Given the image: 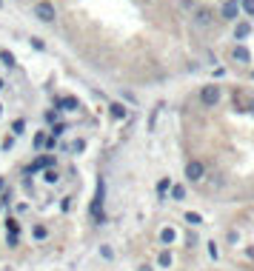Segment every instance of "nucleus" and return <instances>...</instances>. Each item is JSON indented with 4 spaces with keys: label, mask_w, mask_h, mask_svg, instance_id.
<instances>
[{
    "label": "nucleus",
    "mask_w": 254,
    "mask_h": 271,
    "mask_svg": "<svg viewBox=\"0 0 254 271\" xmlns=\"http://www.w3.org/2000/svg\"><path fill=\"white\" fill-rule=\"evenodd\" d=\"M249 34H252V26H249V23H237V29H234V37H237V40H246Z\"/></svg>",
    "instance_id": "1a4fd4ad"
},
{
    "label": "nucleus",
    "mask_w": 254,
    "mask_h": 271,
    "mask_svg": "<svg viewBox=\"0 0 254 271\" xmlns=\"http://www.w3.org/2000/svg\"><path fill=\"white\" fill-rule=\"evenodd\" d=\"M252 112H254V100H252Z\"/></svg>",
    "instance_id": "473e14b6"
},
{
    "label": "nucleus",
    "mask_w": 254,
    "mask_h": 271,
    "mask_svg": "<svg viewBox=\"0 0 254 271\" xmlns=\"http://www.w3.org/2000/svg\"><path fill=\"white\" fill-rule=\"evenodd\" d=\"M35 17L40 23H55L58 11H55V6H52L49 0H40V3H35Z\"/></svg>",
    "instance_id": "f03ea898"
},
{
    "label": "nucleus",
    "mask_w": 254,
    "mask_h": 271,
    "mask_svg": "<svg viewBox=\"0 0 254 271\" xmlns=\"http://www.w3.org/2000/svg\"><path fill=\"white\" fill-rule=\"evenodd\" d=\"M3 189H6V180H3V177H0V192H3Z\"/></svg>",
    "instance_id": "c756f323"
},
{
    "label": "nucleus",
    "mask_w": 254,
    "mask_h": 271,
    "mask_svg": "<svg viewBox=\"0 0 254 271\" xmlns=\"http://www.w3.org/2000/svg\"><path fill=\"white\" fill-rule=\"evenodd\" d=\"M186 223H189V226H200V223H203V217L197 214V211H189V214H186Z\"/></svg>",
    "instance_id": "f3484780"
},
{
    "label": "nucleus",
    "mask_w": 254,
    "mask_h": 271,
    "mask_svg": "<svg viewBox=\"0 0 254 271\" xmlns=\"http://www.w3.org/2000/svg\"><path fill=\"white\" fill-rule=\"evenodd\" d=\"M0 60H3V66H9V68L17 66V60H14V55L9 52V49H0Z\"/></svg>",
    "instance_id": "6e6552de"
},
{
    "label": "nucleus",
    "mask_w": 254,
    "mask_h": 271,
    "mask_svg": "<svg viewBox=\"0 0 254 271\" xmlns=\"http://www.w3.org/2000/svg\"><path fill=\"white\" fill-rule=\"evenodd\" d=\"M203 174H206V169H203V163H200V160H191V163L186 166V177H189L191 183H200V180H203Z\"/></svg>",
    "instance_id": "20e7f679"
},
{
    "label": "nucleus",
    "mask_w": 254,
    "mask_h": 271,
    "mask_svg": "<svg viewBox=\"0 0 254 271\" xmlns=\"http://www.w3.org/2000/svg\"><path fill=\"white\" fill-rule=\"evenodd\" d=\"M237 11H240V3H237V0H229V3L223 6V11H220V14H223L226 20H237Z\"/></svg>",
    "instance_id": "423d86ee"
},
{
    "label": "nucleus",
    "mask_w": 254,
    "mask_h": 271,
    "mask_svg": "<svg viewBox=\"0 0 254 271\" xmlns=\"http://www.w3.org/2000/svg\"><path fill=\"white\" fill-rule=\"evenodd\" d=\"M252 74H254V71H252Z\"/></svg>",
    "instance_id": "f704fd0d"
},
{
    "label": "nucleus",
    "mask_w": 254,
    "mask_h": 271,
    "mask_svg": "<svg viewBox=\"0 0 254 271\" xmlns=\"http://www.w3.org/2000/svg\"><path fill=\"white\" fill-rule=\"evenodd\" d=\"M234 60H240V63H249V60H252L249 49H246V46H234Z\"/></svg>",
    "instance_id": "9d476101"
},
{
    "label": "nucleus",
    "mask_w": 254,
    "mask_h": 271,
    "mask_svg": "<svg viewBox=\"0 0 254 271\" xmlns=\"http://www.w3.org/2000/svg\"><path fill=\"white\" fill-rule=\"evenodd\" d=\"M200 100H203V106H217L220 103V86H203V89H200Z\"/></svg>",
    "instance_id": "7ed1b4c3"
},
{
    "label": "nucleus",
    "mask_w": 254,
    "mask_h": 271,
    "mask_svg": "<svg viewBox=\"0 0 254 271\" xmlns=\"http://www.w3.org/2000/svg\"><path fill=\"white\" fill-rule=\"evenodd\" d=\"M60 208H63V211H69V208H71V197H63V203H60Z\"/></svg>",
    "instance_id": "cd10ccee"
},
{
    "label": "nucleus",
    "mask_w": 254,
    "mask_h": 271,
    "mask_svg": "<svg viewBox=\"0 0 254 271\" xmlns=\"http://www.w3.org/2000/svg\"><path fill=\"white\" fill-rule=\"evenodd\" d=\"M66 132H69V126H66V123H55V126H52V137H55V140L63 137Z\"/></svg>",
    "instance_id": "ddd939ff"
},
{
    "label": "nucleus",
    "mask_w": 254,
    "mask_h": 271,
    "mask_svg": "<svg viewBox=\"0 0 254 271\" xmlns=\"http://www.w3.org/2000/svg\"><path fill=\"white\" fill-rule=\"evenodd\" d=\"M103 197H106V183L97 180V194H94L92 205H89V214H92V220L97 223V226H103L106 223V214H103Z\"/></svg>",
    "instance_id": "f257e3e1"
},
{
    "label": "nucleus",
    "mask_w": 254,
    "mask_h": 271,
    "mask_svg": "<svg viewBox=\"0 0 254 271\" xmlns=\"http://www.w3.org/2000/svg\"><path fill=\"white\" fill-rule=\"evenodd\" d=\"M100 254H103L106 260H112V257H115V254H112V249H109V246H103V249H100Z\"/></svg>",
    "instance_id": "c85d7f7f"
},
{
    "label": "nucleus",
    "mask_w": 254,
    "mask_h": 271,
    "mask_svg": "<svg viewBox=\"0 0 254 271\" xmlns=\"http://www.w3.org/2000/svg\"><path fill=\"white\" fill-rule=\"evenodd\" d=\"M83 148H86V143H83V140H74V143H71V151H83Z\"/></svg>",
    "instance_id": "bb28decb"
},
{
    "label": "nucleus",
    "mask_w": 254,
    "mask_h": 271,
    "mask_svg": "<svg viewBox=\"0 0 254 271\" xmlns=\"http://www.w3.org/2000/svg\"><path fill=\"white\" fill-rule=\"evenodd\" d=\"M169 189H172V180H169V177H163V180L157 183V194H160V197H163V194L169 192Z\"/></svg>",
    "instance_id": "6ab92c4d"
},
{
    "label": "nucleus",
    "mask_w": 254,
    "mask_h": 271,
    "mask_svg": "<svg viewBox=\"0 0 254 271\" xmlns=\"http://www.w3.org/2000/svg\"><path fill=\"white\" fill-rule=\"evenodd\" d=\"M109 114H112V117H115V120H126V106H123V103H112V106H109Z\"/></svg>",
    "instance_id": "0eeeda50"
},
{
    "label": "nucleus",
    "mask_w": 254,
    "mask_h": 271,
    "mask_svg": "<svg viewBox=\"0 0 254 271\" xmlns=\"http://www.w3.org/2000/svg\"><path fill=\"white\" fill-rule=\"evenodd\" d=\"M157 263H160L163 269H169V266H172V251H160V257H157Z\"/></svg>",
    "instance_id": "a211bd4d"
},
{
    "label": "nucleus",
    "mask_w": 254,
    "mask_h": 271,
    "mask_svg": "<svg viewBox=\"0 0 254 271\" xmlns=\"http://www.w3.org/2000/svg\"><path fill=\"white\" fill-rule=\"evenodd\" d=\"M32 49H37V52H46V43H43L40 37H32Z\"/></svg>",
    "instance_id": "b1692460"
},
{
    "label": "nucleus",
    "mask_w": 254,
    "mask_h": 271,
    "mask_svg": "<svg viewBox=\"0 0 254 271\" xmlns=\"http://www.w3.org/2000/svg\"><path fill=\"white\" fill-rule=\"evenodd\" d=\"M240 9L246 14H254V0H240Z\"/></svg>",
    "instance_id": "5701e85b"
},
{
    "label": "nucleus",
    "mask_w": 254,
    "mask_h": 271,
    "mask_svg": "<svg viewBox=\"0 0 254 271\" xmlns=\"http://www.w3.org/2000/svg\"><path fill=\"white\" fill-rule=\"evenodd\" d=\"M32 143H35V148H43V146H46V135H43V132H37Z\"/></svg>",
    "instance_id": "4be33fe9"
},
{
    "label": "nucleus",
    "mask_w": 254,
    "mask_h": 271,
    "mask_svg": "<svg viewBox=\"0 0 254 271\" xmlns=\"http://www.w3.org/2000/svg\"><path fill=\"white\" fill-rule=\"evenodd\" d=\"M6 226H9V231H12V234H17V228H20V223H17L14 217H9V220H6Z\"/></svg>",
    "instance_id": "393cba45"
},
{
    "label": "nucleus",
    "mask_w": 254,
    "mask_h": 271,
    "mask_svg": "<svg viewBox=\"0 0 254 271\" xmlns=\"http://www.w3.org/2000/svg\"><path fill=\"white\" fill-rule=\"evenodd\" d=\"M23 132H26V120L23 117H17V120L12 123V135H23Z\"/></svg>",
    "instance_id": "dca6fc26"
},
{
    "label": "nucleus",
    "mask_w": 254,
    "mask_h": 271,
    "mask_svg": "<svg viewBox=\"0 0 254 271\" xmlns=\"http://www.w3.org/2000/svg\"><path fill=\"white\" fill-rule=\"evenodd\" d=\"M160 240L166 243V246H172L174 240H177V231H174V228H163V231H160Z\"/></svg>",
    "instance_id": "f8f14e48"
},
{
    "label": "nucleus",
    "mask_w": 254,
    "mask_h": 271,
    "mask_svg": "<svg viewBox=\"0 0 254 271\" xmlns=\"http://www.w3.org/2000/svg\"><path fill=\"white\" fill-rule=\"evenodd\" d=\"M55 106L60 112H74V109H80V100L77 97H60V100H55Z\"/></svg>",
    "instance_id": "39448f33"
},
{
    "label": "nucleus",
    "mask_w": 254,
    "mask_h": 271,
    "mask_svg": "<svg viewBox=\"0 0 254 271\" xmlns=\"http://www.w3.org/2000/svg\"><path fill=\"white\" fill-rule=\"evenodd\" d=\"M0 6H3V0H0Z\"/></svg>",
    "instance_id": "72a5a7b5"
},
{
    "label": "nucleus",
    "mask_w": 254,
    "mask_h": 271,
    "mask_svg": "<svg viewBox=\"0 0 254 271\" xmlns=\"http://www.w3.org/2000/svg\"><path fill=\"white\" fill-rule=\"evenodd\" d=\"M197 23H200V26L211 23V11H208V9H200V11H197Z\"/></svg>",
    "instance_id": "2eb2a0df"
},
{
    "label": "nucleus",
    "mask_w": 254,
    "mask_h": 271,
    "mask_svg": "<svg viewBox=\"0 0 254 271\" xmlns=\"http://www.w3.org/2000/svg\"><path fill=\"white\" fill-rule=\"evenodd\" d=\"M32 237H35V240H46V237H49V231H46V226H40V223H37V226L32 228Z\"/></svg>",
    "instance_id": "4468645a"
},
{
    "label": "nucleus",
    "mask_w": 254,
    "mask_h": 271,
    "mask_svg": "<svg viewBox=\"0 0 254 271\" xmlns=\"http://www.w3.org/2000/svg\"><path fill=\"white\" fill-rule=\"evenodd\" d=\"M0 117H3V106H0Z\"/></svg>",
    "instance_id": "2f4dec72"
},
{
    "label": "nucleus",
    "mask_w": 254,
    "mask_h": 271,
    "mask_svg": "<svg viewBox=\"0 0 254 271\" xmlns=\"http://www.w3.org/2000/svg\"><path fill=\"white\" fill-rule=\"evenodd\" d=\"M208 257H211V260H217V257H220V251H217L214 243H208Z\"/></svg>",
    "instance_id": "a878e982"
},
{
    "label": "nucleus",
    "mask_w": 254,
    "mask_h": 271,
    "mask_svg": "<svg viewBox=\"0 0 254 271\" xmlns=\"http://www.w3.org/2000/svg\"><path fill=\"white\" fill-rule=\"evenodd\" d=\"M43 123H46V126H55V123H58V112H55V109H52V112H46V114H43Z\"/></svg>",
    "instance_id": "aec40b11"
},
{
    "label": "nucleus",
    "mask_w": 254,
    "mask_h": 271,
    "mask_svg": "<svg viewBox=\"0 0 254 271\" xmlns=\"http://www.w3.org/2000/svg\"><path fill=\"white\" fill-rule=\"evenodd\" d=\"M183 197H186L183 186H172V200H183Z\"/></svg>",
    "instance_id": "412c9836"
},
{
    "label": "nucleus",
    "mask_w": 254,
    "mask_h": 271,
    "mask_svg": "<svg viewBox=\"0 0 254 271\" xmlns=\"http://www.w3.org/2000/svg\"><path fill=\"white\" fill-rule=\"evenodd\" d=\"M40 177H43V183H49V186H55V183H60V174H58L55 169H46L43 174H40Z\"/></svg>",
    "instance_id": "9b49d317"
},
{
    "label": "nucleus",
    "mask_w": 254,
    "mask_h": 271,
    "mask_svg": "<svg viewBox=\"0 0 254 271\" xmlns=\"http://www.w3.org/2000/svg\"><path fill=\"white\" fill-rule=\"evenodd\" d=\"M3 86H6V83H3V80H0V91H3Z\"/></svg>",
    "instance_id": "7c9ffc66"
}]
</instances>
